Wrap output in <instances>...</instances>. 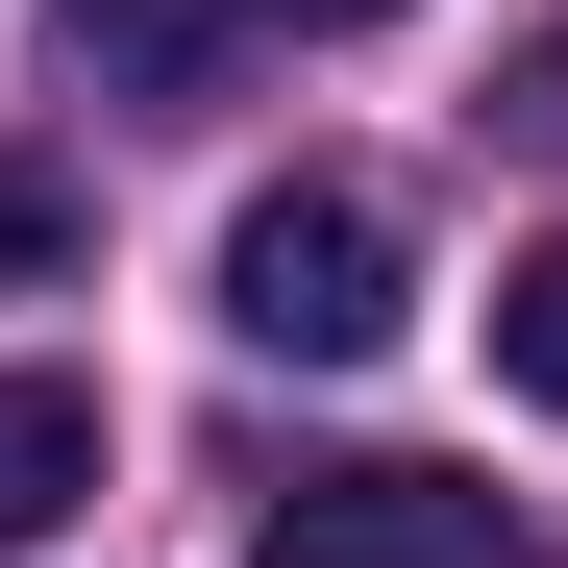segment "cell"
Instances as JSON below:
<instances>
[{
    "label": "cell",
    "mask_w": 568,
    "mask_h": 568,
    "mask_svg": "<svg viewBox=\"0 0 568 568\" xmlns=\"http://www.w3.org/2000/svg\"><path fill=\"white\" fill-rule=\"evenodd\" d=\"M396 297H420V247H396L371 173H272V199L223 223V322H247L272 371H371V346H396Z\"/></svg>",
    "instance_id": "cell-1"
},
{
    "label": "cell",
    "mask_w": 568,
    "mask_h": 568,
    "mask_svg": "<svg viewBox=\"0 0 568 568\" xmlns=\"http://www.w3.org/2000/svg\"><path fill=\"white\" fill-rule=\"evenodd\" d=\"M272 568H519V495H469V469H297Z\"/></svg>",
    "instance_id": "cell-2"
},
{
    "label": "cell",
    "mask_w": 568,
    "mask_h": 568,
    "mask_svg": "<svg viewBox=\"0 0 568 568\" xmlns=\"http://www.w3.org/2000/svg\"><path fill=\"white\" fill-rule=\"evenodd\" d=\"M74 495H100V396H74V371H0V568H26Z\"/></svg>",
    "instance_id": "cell-3"
},
{
    "label": "cell",
    "mask_w": 568,
    "mask_h": 568,
    "mask_svg": "<svg viewBox=\"0 0 568 568\" xmlns=\"http://www.w3.org/2000/svg\"><path fill=\"white\" fill-rule=\"evenodd\" d=\"M50 26H74V74H124V100H199L247 0H50Z\"/></svg>",
    "instance_id": "cell-4"
},
{
    "label": "cell",
    "mask_w": 568,
    "mask_h": 568,
    "mask_svg": "<svg viewBox=\"0 0 568 568\" xmlns=\"http://www.w3.org/2000/svg\"><path fill=\"white\" fill-rule=\"evenodd\" d=\"M495 371L568 420V247H519V272H495Z\"/></svg>",
    "instance_id": "cell-5"
},
{
    "label": "cell",
    "mask_w": 568,
    "mask_h": 568,
    "mask_svg": "<svg viewBox=\"0 0 568 568\" xmlns=\"http://www.w3.org/2000/svg\"><path fill=\"white\" fill-rule=\"evenodd\" d=\"M495 124H519V149L568 173V26H519V74H495Z\"/></svg>",
    "instance_id": "cell-6"
},
{
    "label": "cell",
    "mask_w": 568,
    "mask_h": 568,
    "mask_svg": "<svg viewBox=\"0 0 568 568\" xmlns=\"http://www.w3.org/2000/svg\"><path fill=\"white\" fill-rule=\"evenodd\" d=\"M0 272H74V199H50V173H0Z\"/></svg>",
    "instance_id": "cell-7"
},
{
    "label": "cell",
    "mask_w": 568,
    "mask_h": 568,
    "mask_svg": "<svg viewBox=\"0 0 568 568\" xmlns=\"http://www.w3.org/2000/svg\"><path fill=\"white\" fill-rule=\"evenodd\" d=\"M247 26H396V0H247Z\"/></svg>",
    "instance_id": "cell-8"
}]
</instances>
